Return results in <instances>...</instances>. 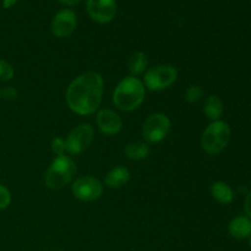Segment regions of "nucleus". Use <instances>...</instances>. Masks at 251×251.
<instances>
[{
  "instance_id": "f257e3e1",
  "label": "nucleus",
  "mask_w": 251,
  "mask_h": 251,
  "mask_svg": "<svg viewBox=\"0 0 251 251\" xmlns=\"http://www.w3.org/2000/svg\"><path fill=\"white\" fill-rule=\"evenodd\" d=\"M103 86V77L95 71L77 76L66 90L65 98L69 108L80 115L96 113L102 102Z\"/></svg>"
},
{
  "instance_id": "f03ea898",
  "label": "nucleus",
  "mask_w": 251,
  "mask_h": 251,
  "mask_svg": "<svg viewBox=\"0 0 251 251\" xmlns=\"http://www.w3.org/2000/svg\"><path fill=\"white\" fill-rule=\"evenodd\" d=\"M146 90L141 80L135 76L125 77L118 83L113 93V103L123 112L137 109L144 103Z\"/></svg>"
},
{
  "instance_id": "7ed1b4c3",
  "label": "nucleus",
  "mask_w": 251,
  "mask_h": 251,
  "mask_svg": "<svg viewBox=\"0 0 251 251\" xmlns=\"http://www.w3.org/2000/svg\"><path fill=\"white\" fill-rule=\"evenodd\" d=\"M77 168L73 159L66 154L56 156L44 174V183L53 190L65 188L73 181Z\"/></svg>"
},
{
  "instance_id": "20e7f679",
  "label": "nucleus",
  "mask_w": 251,
  "mask_h": 251,
  "mask_svg": "<svg viewBox=\"0 0 251 251\" xmlns=\"http://www.w3.org/2000/svg\"><path fill=\"white\" fill-rule=\"evenodd\" d=\"M230 141V127L222 120L212 122L203 131L201 147L207 154H218L228 146Z\"/></svg>"
},
{
  "instance_id": "39448f33",
  "label": "nucleus",
  "mask_w": 251,
  "mask_h": 251,
  "mask_svg": "<svg viewBox=\"0 0 251 251\" xmlns=\"http://www.w3.org/2000/svg\"><path fill=\"white\" fill-rule=\"evenodd\" d=\"M178 78V71L172 65H158L145 73V86L151 91H163Z\"/></svg>"
},
{
  "instance_id": "423d86ee",
  "label": "nucleus",
  "mask_w": 251,
  "mask_h": 251,
  "mask_svg": "<svg viewBox=\"0 0 251 251\" xmlns=\"http://www.w3.org/2000/svg\"><path fill=\"white\" fill-rule=\"evenodd\" d=\"M171 131V120L163 113L150 115L142 126V136L150 144H158L168 136Z\"/></svg>"
},
{
  "instance_id": "0eeeda50",
  "label": "nucleus",
  "mask_w": 251,
  "mask_h": 251,
  "mask_svg": "<svg viewBox=\"0 0 251 251\" xmlns=\"http://www.w3.org/2000/svg\"><path fill=\"white\" fill-rule=\"evenodd\" d=\"M95 129L90 124H81L74 127L65 139L66 152L70 154H80L88 149L93 141Z\"/></svg>"
},
{
  "instance_id": "6e6552de",
  "label": "nucleus",
  "mask_w": 251,
  "mask_h": 251,
  "mask_svg": "<svg viewBox=\"0 0 251 251\" xmlns=\"http://www.w3.org/2000/svg\"><path fill=\"white\" fill-rule=\"evenodd\" d=\"M73 194L77 200L91 202L100 198L103 194V185L93 176H81L74 181Z\"/></svg>"
},
{
  "instance_id": "1a4fd4ad",
  "label": "nucleus",
  "mask_w": 251,
  "mask_h": 251,
  "mask_svg": "<svg viewBox=\"0 0 251 251\" xmlns=\"http://www.w3.org/2000/svg\"><path fill=\"white\" fill-rule=\"evenodd\" d=\"M86 9L91 19L100 24H108L117 14L115 0H87Z\"/></svg>"
},
{
  "instance_id": "9d476101",
  "label": "nucleus",
  "mask_w": 251,
  "mask_h": 251,
  "mask_svg": "<svg viewBox=\"0 0 251 251\" xmlns=\"http://www.w3.org/2000/svg\"><path fill=\"white\" fill-rule=\"evenodd\" d=\"M76 25H77V17L73 10H60L56 12L51 21V32L58 38H66L74 33Z\"/></svg>"
},
{
  "instance_id": "9b49d317",
  "label": "nucleus",
  "mask_w": 251,
  "mask_h": 251,
  "mask_svg": "<svg viewBox=\"0 0 251 251\" xmlns=\"http://www.w3.org/2000/svg\"><path fill=\"white\" fill-rule=\"evenodd\" d=\"M97 126L104 135L112 136V135L119 134L123 127V120L118 113L112 109H102L97 113Z\"/></svg>"
},
{
  "instance_id": "f8f14e48",
  "label": "nucleus",
  "mask_w": 251,
  "mask_h": 251,
  "mask_svg": "<svg viewBox=\"0 0 251 251\" xmlns=\"http://www.w3.org/2000/svg\"><path fill=\"white\" fill-rule=\"evenodd\" d=\"M228 232L234 239L243 240L251 235V220L247 216H239L232 220L228 225Z\"/></svg>"
},
{
  "instance_id": "ddd939ff",
  "label": "nucleus",
  "mask_w": 251,
  "mask_h": 251,
  "mask_svg": "<svg viewBox=\"0 0 251 251\" xmlns=\"http://www.w3.org/2000/svg\"><path fill=\"white\" fill-rule=\"evenodd\" d=\"M130 176H131V174H130L129 169H126L125 167H115L112 171L108 172L104 183L108 188L118 189L126 185L130 180Z\"/></svg>"
},
{
  "instance_id": "4468645a",
  "label": "nucleus",
  "mask_w": 251,
  "mask_h": 251,
  "mask_svg": "<svg viewBox=\"0 0 251 251\" xmlns=\"http://www.w3.org/2000/svg\"><path fill=\"white\" fill-rule=\"evenodd\" d=\"M211 194L216 199V201L223 203V205H229L234 200V191L228 184L223 183V181L213 183L211 186Z\"/></svg>"
},
{
  "instance_id": "2eb2a0df",
  "label": "nucleus",
  "mask_w": 251,
  "mask_h": 251,
  "mask_svg": "<svg viewBox=\"0 0 251 251\" xmlns=\"http://www.w3.org/2000/svg\"><path fill=\"white\" fill-rule=\"evenodd\" d=\"M223 110H225L223 102L218 96L213 95L206 98L205 103H203V112L208 119L213 120V122L220 120V118L223 114Z\"/></svg>"
},
{
  "instance_id": "dca6fc26",
  "label": "nucleus",
  "mask_w": 251,
  "mask_h": 251,
  "mask_svg": "<svg viewBox=\"0 0 251 251\" xmlns=\"http://www.w3.org/2000/svg\"><path fill=\"white\" fill-rule=\"evenodd\" d=\"M147 56L144 51H136L130 56L129 61H127V69H129L131 76H139L145 73L147 68Z\"/></svg>"
},
{
  "instance_id": "f3484780",
  "label": "nucleus",
  "mask_w": 251,
  "mask_h": 251,
  "mask_svg": "<svg viewBox=\"0 0 251 251\" xmlns=\"http://www.w3.org/2000/svg\"><path fill=\"white\" fill-rule=\"evenodd\" d=\"M125 156L134 161H141L150 156V149L145 142H130L124 149Z\"/></svg>"
},
{
  "instance_id": "a211bd4d",
  "label": "nucleus",
  "mask_w": 251,
  "mask_h": 251,
  "mask_svg": "<svg viewBox=\"0 0 251 251\" xmlns=\"http://www.w3.org/2000/svg\"><path fill=\"white\" fill-rule=\"evenodd\" d=\"M14 66L6 60H1L0 59V80L1 81H9L14 77Z\"/></svg>"
},
{
  "instance_id": "6ab92c4d",
  "label": "nucleus",
  "mask_w": 251,
  "mask_h": 251,
  "mask_svg": "<svg viewBox=\"0 0 251 251\" xmlns=\"http://www.w3.org/2000/svg\"><path fill=\"white\" fill-rule=\"evenodd\" d=\"M202 93H203V91L200 86L193 85V86H190L188 90H186L185 100H188L189 103L198 102V100L201 98V96H202Z\"/></svg>"
},
{
  "instance_id": "aec40b11",
  "label": "nucleus",
  "mask_w": 251,
  "mask_h": 251,
  "mask_svg": "<svg viewBox=\"0 0 251 251\" xmlns=\"http://www.w3.org/2000/svg\"><path fill=\"white\" fill-rule=\"evenodd\" d=\"M11 202V193L6 186L0 184V210H5Z\"/></svg>"
},
{
  "instance_id": "412c9836",
  "label": "nucleus",
  "mask_w": 251,
  "mask_h": 251,
  "mask_svg": "<svg viewBox=\"0 0 251 251\" xmlns=\"http://www.w3.org/2000/svg\"><path fill=\"white\" fill-rule=\"evenodd\" d=\"M51 150H53V152L56 156H63V154H65V140L60 139V137H55V139L51 141Z\"/></svg>"
},
{
  "instance_id": "4be33fe9",
  "label": "nucleus",
  "mask_w": 251,
  "mask_h": 251,
  "mask_svg": "<svg viewBox=\"0 0 251 251\" xmlns=\"http://www.w3.org/2000/svg\"><path fill=\"white\" fill-rule=\"evenodd\" d=\"M244 210H245V213H247V217L251 220V190L247 195V199H245Z\"/></svg>"
},
{
  "instance_id": "5701e85b",
  "label": "nucleus",
  "mask_w": 251,
  "mask_h": 251,
  "mask_svg": "<svg viewBox=\"0 0 251 251\" xmlns=\"http://www.w3.org/2000/svg\"><path fill=\"white\" fill-rule=\"evenodd\" d=\"M58 1H60L64 5H68V6H74V5L80 4L82 0H58Z\"/></svg>"
},
{
  "instance_id": "b1692460",
  "label": "nucleus",
  "mask_w": 251,
  "mask_h": 251,
  "mask_svg": "<svg viewBox=\"0 0 251 251\" xmlns=\"http://www.w3.org/2000/svg\"><path fill=\"white\" fill-rule=\"evenodd\" d=\"M249 245H250V248H251V235L249 237Z\"/></svg>"
},
{
  "instance_id": "393cba45",
  "label": "nucleus",
  "mask_w": 251,
  "mask_h": 251,
  "mask_svg": "<svg viewBox=\"0 0 251 251\" xmlns=\"http://www.w3.org/2000/svg\"><path fill=\"white\" fill-rule=\"evenodd\" d=\"M0 93H1V91H0Z\"/></svg>"
}]
</instances>
